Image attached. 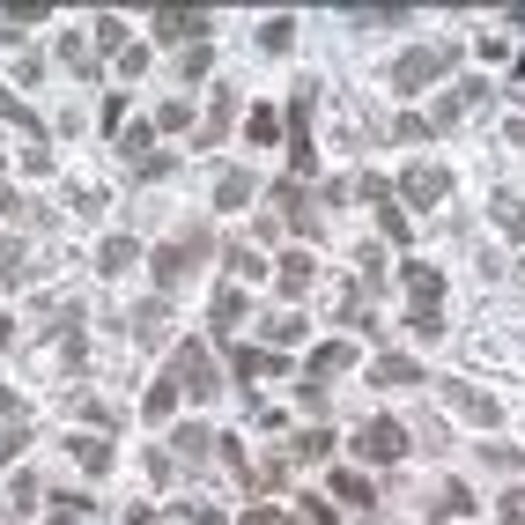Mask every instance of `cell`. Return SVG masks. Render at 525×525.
Masks as SVG:
<instances>
[{
  "mask_svg": "<svg viewBox=\"0 0 525 525\" xmlns=\"http://www.w3.org/2000/svg\"><path fill=\"white\" fill-rule=\"evenodd\" d=\"M474 104H489V82H459V89H444V104L429 111V134H452V126H459Z\"/></svg>",
  "mask_w": 525,
  "mask_h": 525,
  "instance_id": "8",
  "label": "cell"
},
{
  "mask_svg": "<svg viewBox=\"0 0 525 525\" xmlns=\"http://www.w3.org/2000/svg\"><path fill=\"white\" fill-rule=\"evenodd\" d=\"M30 422V407H23V392H8L0 385V429H23Z\"/></svg>",
  "mask_w": 525,
  "mask_h": 525,
  "instance_id": "41",
  "label": "cell"
},
{
  "mask_svg": "<svg viewBox=\"0 0 525 525\" xmlns=\"http://www.w3.org/2000/svg\"><path fill=\"white\" fill-rule=\"evenodd\" d=\"M208 452H215V429L208 422H185L171 437V459H208Z\"/></svg>",
  "mask_w": 525,
  "mask_h": 525,
  "instance_id": "20",
  "label": "cell"
},
{
  "mask_svg": "<svg viewBox=\"0 0 525 525\" xmlns=\"http://www.w3.org/2000/svg\"><path fill=\"white\" fill-rule=\"evenodd\" d=\"M8 341H15V326H8V318H0V348H8Z\"/></svg>",
  "mask_w": 525,
  "mask_h": 525,
  "instance_id": "51",
  "label": "cell"
},
{
  "mask_svg": "<svg viewBox=\"0 0 525 525\" xmlns=\"http://www.w3.org/2000/svg\"><path fill=\"white\" fill-rule=\"evenodd\" d=\"M296 45V23L289 15H274V23H259V52H289Z\"/></svg>",
  "mask_w": 525,
  "mask_h": 525,
  "instance_id": "33",
  "label": "cell"
},
{
  "mask_svg": "<svg viewBox=\"0 0 525 525\" xmlns=\"http://www.w3.org/2000/svg\"><path fill=\"white\" fill-rule=\"evenodd\" d=\"M304 525H341V511H333L326 496H304Z\"/></svg>",
  "mask_w": 525,
  "mask_h": 525,
  "instance_id": "44",
  "label": "cell"
},
{
  "mask_svg": "<svg viewBox=\"0 0 525 525\" xmlns=\"http://www.w3.org/2000/svg\"><path fill=\"white\" fill-rule=\"evenodd\" d=\"M230 119H237V89L222 82V89H215V104H208V119L193 126V141H200V148H215L222 134H230Z\"/></svg>",
  "mask_w": 525,
  "mask_h": 525,
  "instance_id": "10",
  "label": "cell"
},
{
  "mask_svg": "<svg viewBox=\"0 0 525 525\" xmlns=\"http://www.w3.org/2000/svg\"><path fill=\"white\" fill-rule=\"evenodd\" d=\"M171 385L185 392V400H215V392H222V370H215L208 341H185V348L171 355Z\"/></svg>",
  "mask_w": 525,
  "mask_h": 525,
  "instance_id": "2",
  "label": "cell"
},
{
  "mask_svg": "<svg viewBox=\"0 0 525 525\" xmlns=\"http://www.w3.org/2000/svg\"><path fill=\"white\" fill-rule=\"evenodd\" d=\"M503 525H525V489H511V496H503Z\"/></svg>",
  "mask_w": 525,
  "mask_h": 525,
  "instance_id": "48",
  "label": "cell"
},
{
  "mask_svg": "<svg viewBox=\"0 0 525 525\" xmlns=\"http://www.w3.org/2000/svg\"><path fill=\"white\" fill-rule=\"evenodd\" d=\"M0 281H23V237H0Z\"/></svg>",
  "mask_w": 525,
  "mask_h": 525,
  "instance_id": "40",
  "label": "cell"
},
{
  "mask_svg": "<svg viewBox=\"0 0 525 525\" xmlns=\"http://www.w3.org/2000/svg\"><path fill=\"white\" fill-rule=\"evenodd\" d=\"M222 267H230L237 281H252V274H259V252H252V245H230V252H222Z\"/></svg>",
  "mask_w": 525,
  "mask_h": 525,
  "instance_id": "39",
  "label": "cell"
},
{
  "mask_svg": "<svg viewBox=\"0 0 525 525\" xmlns=\"http://www.w3.org/2000/svg\"><path fill=\"white\" fill-rule=\"evenodd\" d=\"M370 385H422V363H415V355H378V363H370Z\"/></svg>",
  "mask_w": 525,
  "mask_h": 525,
  "instance_id": "16",
  "label": "cell"
},
{
  "mask_svg": "<svg viewBox=\"0 0 525 525\" xmlns=\"http://www.w3.org/2000/svg\"><path fill=\"white\" fill-rule=\"evenodd\" d=\"M355 459H370V466H400V459H407V429L392 422V415L363 422V429H355Z\"/></svg>",
  "mask_w": 525,
  "mask_h": 525,
  "instance_id": "5",
  "label": "cell"
},
{
  "mask_svg": "<svg viewBox=\"0 0 525 525\" xmlns=\"http://www.w3.org/2000/svg\"><path fill=\"white\" fill-rule=\"evenodd\" d=\"M252 193H259V185H252V171H222V178H215V208H222V215L252 208Z\"/></svg>",
  "mask_w": 525,
  "mask_h": 525,
  "instance_id": "17",
  "label": "cell"
},
{
  "mask_svg": "<svg viewBox=\"0 0 525 525\" xmlns=\"http://www.w3.org/2000/svg\"><path fill=\"white\" fill-rule=\"evenodd\" d=\"M0 215H15V185L8 178H0Z\"/></svg>",
  "mask_w": 525,
  "mask_h": 525,
  "instance_id": "50",
  "label": "cell"
},
{
  "mask_svg": "<svg viewBox=\"0 0 525 525\" xmlns=\"http://www.w3.org/2000/svg\"><path fill=\"white\" fill-rule=\"evenodd\" d=\"M333 503H355V511H370V503H378V489H370L363 474H333Z\"/></svg>",
  "mask_w": 525,
  "mask_h": 525,
  "instance_id": "27",
  "label": "cell"
},
{
  "mask_svg": "<svg viewBox=\"0 0 525 525\" xmlns=\"http://www.w3.org/2000/svg\"><path fill=\"white\" fill-rule=\"evenodd\" d=\"M474 511V489H466V481H444L437 496H429V518H466Z\"/></svg>",
  "mask_w": 525,
  "mask_h": 525,
  "instance_id": "21",
  "label": "cell"
},
{
  "mask_svg": "<svg viewBox=\"0 0 525 525\" xmlns=\"http://www.w3.org/2000/svg\"><path fill=\"white\" fill-rule=\"evenodd\" d=\"M304 341V311H274L267 318V348H296Z\"/></svg>",
  "mask_w": 525,
  "mask_h": 525,
  "instance_id": "24",
  "label": "cell"
},
{
  "mask_svg": "<svg viewBox=\"0 0 525 525\" xmlns=\"http://www.w3.org/2000/svg\"><path fill=\"white\" fill-rule=\"evenodd\" d=\"M281 481H289V459H267V466H245V489L252 496H274Z\"/></svg>",
  "mask_w": 525,
  "mask_h": 525,
  "instance_id": "26",
  "label": "cell"
},
{
  "mask_svg": "<svg viewBox=\"0 0 525 525\" xmlns=\"http://www.w3.org/2000/svg\"><path fill=\"white\" fill-rule=\"evenodd\" d=\"M511 74H518V82H525V52H518V67H511Z\"/></svg>",
  "mask_w": 525,
  "mask_h": 525,
  "instance_id": "52",
  "label": "cell"
},
{
  "mask_svg": "<svg viewBox=\"0 0 525 525\" xmlns=\"http://www.w3.org/2000/svg\"><path fill=\"white\" fill-rule=\"evenodd\" d=\"M0 525H8V503H0Z\"/></svg>",
  "mask_w": 525,
  "mask_h": 525,
  "instance_id": "53",
  "label": "cell"
},
{
  "mask_svg": "<svg viewBox=\"0 0 525 525\" xmlns=\"http://www.w3.org/2000/svg\"><path fill=\"white\" fill-rule=\"evenodd\" d=\"M245 318H252V296H245V289H222V296H215V311H208V326L222 333V341H230Z\"/></svg>",
  "mask_w": 525,
  "mask_h": 525,
  "instance_id": "13",
  "label": "cell"
},
{
  "mask_svg": "<svg viewBox=\"0 0 525 525\" xmlns=\"http://www.w3.org/2000/svg\"><path fill=\"white\" fill-rule=\"evenodd\" d=\"M208 67H215V45H185L178 52V82H200Z\"/></svg>",
  "mask_w": 525,
  "mask_h": 525,
  "instance_id": "32",
  "label": "cell"
},
{
  "mask_svg": "<svg viewBox=\"0 0 525 525\" xmlns=\"http://www.w3.org/2000/svg\"><path fill=\"white\" fill-rule=\"evenodd\" d=\"M489 215H496L511 237H525V200H518V193H496V200H489Z\"/></svg>",
  "mask_w": 525,
  "mask_h": 525,
  "instance_id": "31",
  "label": "cell"
},
{
  "mask_svg": "<svg viewBox=\"0 0 525 525\" xmlns=\"http://www.w3.org/2000/svg\"><path fill=\"white\" fill-rule=\"evenodd\" d=\"M23 444H30V422H23V429H0V466L23 459Z\"/></svg>",
  "mask_w": 525,
  "mask_h": 525,
  "instance_id": "45",
  "label": "cell"
},
{
  "mask_svg": "<svg viewBox=\"0 0 525 525\" xmlns=\"http://www.w3.org/2000/svg\"><path fill=\"white\" fill-rule=\"evenodd\" d=\"M245 134H252L259 148H274V141H281V111H274V104H252V119H245Z\"/></svg>",
  "mask_w": 525,
  "mask_h": 525,
  "instance_id": "28",
  "label": "cell"
},
{
  "mask_svg": "<svg viewBox=\"0 0 525 525\" xmlns=\"http://www.w3.org/2000/svg\"><path fill=\"white\" fill-rule=\"evenodd\" d=\"M74 466L82 474H111V437H74Z\"/></svg>",
  "mask_w": 525,
  "mask_h": 525,
  "instance_id": "23",
  "label": "cell"
},
{
  "mask_svg": "<svg viewBox=\"0 0 525 525\" xmlns=\"http://www.w3.org/2000/svg\"><path fill=\"white\" fill-rule=\"evenodd\" d=\"M148 30H156V45H208V15H193V8H163Z\"/></svg>",
  "mask_w": 525,
  "mask_h": 525,
  "instance_id": "9",
  "label": "cell"
},
{
  "mask_svg": "<svg viewBox=\"0 0 525 525\" xmlns=\"http://www.w3.org/2000/svg\"><path fill=\"white\" fill-rule=\"evenodd\" d=\"M97 52H126V23L119 15H97Z\"/></svg>",
  "mask_w": 525,
  "mask_h": 525,
  "instance_id": "38",
  "label": "cell"
},
{
  "mask_svg": "<svg viewBox=\"0 0 525 525\" xmlns=\"http://www.w3.org/2000/svg\"><path fill=\"white\" fill-rule=\"evenodd\" d=\"M392 141H429V119H422V111H407V119H392Z\"/></svg>",
  "mask_w": 525,
  "mask_h": 525,
  "instance_id": "43",
  "label": "cell"
},
{
  "mask_svg": "<svg viewBox=\"0 0 525 525\" xmlns=\"http://www.w3.org/2000/svg\"><path fill=\"white\" fill-rule=\"evenodd\" d=\"M400 289L415 296V311H437V296H444V274H437V267H422V259H415V267L400 274Z\"/></svg>",
  "mask_w": 525,
  "mask_h": 525,
  "instance_id": "15",
  "label": "cell"
},
{
  "mask_svg": "<svg viewBox=\"0 0 525 525\" xmlns=\"http://www.w3.org/2000/svg\"><path fill=\"white\" fill-rule=\"evenodd\" d=\"M333 452V429H304V437L289 444V459H326Z\"/></svg>",
  "mask_w": 525,
  "mask_h": 525,
  "instance_id": "36",
  "label": "cell"
},
{
  "mask_svg": "<svg viewBox=\"0 0 525 525\" xmlns=\"http://www.w3.org/2000/svg\"><path fill=\"white\" fill-rule=\"evenodd\" d=\"M392 200H400V208H444V200H452V171H444V163H407V171L392 178Z\"/></svg>",
  "mask_w": 525,
  "mask_h": 525,
  "instance_id": "3",
  "label": "cell"
},
{
  "mask_svg": "<svg viewBox=\"0 0 525 525\" xmlns=\"http://www.w3.org/2000/svg\"><path fill=\"white\" fill-rule=\"evenodd\" d=\"M481 466H496V474H525V452H518V444H481Z\"/></svg>",
  "mask_w": 525,
  "mask_h": 525,
  "instance_id": "35",
  "label": "cell"
},
{
  "mask_svg": "<svg viewBox=\"0 0 525 525\" xmlns=\"http://www.w3.org/2000/svg\"><path fill=\"white\" fill-rule=\"evenodd\" d=\"M348 363H355V348H348V341H318L304 370H311V385H326V378H341Z\"/></svg>",
  "mask_w": 525,
  "mask_h": 525,
  "instance_id": "14",
  "label": "cell"
},
{
  "mask_svg": "<svg viewBox=\"0 0 525 525\" xmlns=\"http://www.w3.org/2000/svg\"><path fill=\"white\" fill-rule=\"evenodd\" d=\"M134 259H141L134 237H104V245H97V274H126Z\"/></svg>",
  "mask_w": 525,
  "mask_h": 525,
  "instance_id": "22",
  "label": "cell"
},
{
  "mask_svg": "<svg viewBox=\"0 0 525 525\" xmlns=\"http://www.w3.org/2000/svg\"><path fill=\"white\" fill-rule=\"evenodd\" d=\"M0 119H8V126H23V134H37V111L15 97V89H0Z\"/></svg>",
  "mask_w": 525,
  "mask_h": 525,
  "instance_id": "37",
  "label": "cell"
},
{
  "mask_svg": "<svg viewBox=\"0 0 525 525\" xmlns=\"http://www.w3.org/2000/svg\"><path fill=\"white\" fill-rule=\"evenodd\" d=\"M444 407H452V415H466L474 429H496V422H503V407H496L481 385H466V378H452V385H444Z\"/></svg>",
  "mask_w": 525,
  "mask_h": 525,
  "instance_id": "7",
  "label": "cell"
},
{
  "mask_svg": "<svg viewBox=\"0 0 525 525\" xmlns=\"http://www.w3.org/2000/svg\"><path fill=\"white\" fill-rule=\"evenodd\" d=\"M378 230H385V245H407V208H400V200H378Z\"/></svg>",
  "mask_w": 525,
  "mask_h": 525,
  "instance_id": "30",
  "label": "cell"
},
{
  "mask_svg": "<svg viewBox=\"0 0 525 525\" xmlns=\"http://www.w3.org/2000/svg\"><path fill=\"white\" fill-rule=\"evenodd\" d=\"M163 318H171V304H163V296H148V304L134 311V333H141V341H156V333H163Z\"/></svg>",
  "mask_w": 525,
  "mask_h": 525,
  "instance_id": "34",
  "label": "cell"
},
{
  "mask_svg": "<svg viewBox=\"0 0 525 525\" xmlns=\"http://www.w3.org/2000/svg\"><path fill=\"white\" fill-rule=\"evenodd\" d=\"M60 67L74 74V82H97V67H104V60H97V45H89L82 30H67V37H60Z\"/></svg>",
  "mask_w": 525,
  "mask_h": 525,
  "instance_id": "11",
  "label": "cell"
},
{
  "mask_svg": "<svg viewBox=\"0 0 525 525\" xmlns=\"http://www.w3.org/2000/svg\"><path fill=\"white\" fill-rule=\"evenodd\" d=\"M119 156L148 163V156H156V126H119Z\"/></svg>",
  "mask_w": 525,
  "mask_h": 525,
  "instance_id": "29",
  "label": "cell"
},
{
  "mask_svg": "<svg viewBox=\"0 0 525 525\" xmlns=\"http://www.w3.org/2000/svg\"><path fill=\"white\" fill-rule=\"evenodd\" d=\"M148 60H156L148 45H126V52H119V74H148Z\"/></svg>",
  "mask_w": 525,
  "mask_h": 525,
  "instance_id": "46",
  "label": "cell"
},
{
  "mask_svg": "<svg viewBox=\"0 0 525 525\" xmlns=\"http://www.w3.org/2000/svg\"><path fill=\"white\" fill-rule=\"evenodd\" d=\"M37 496H45V489H37V474H15V496H8V511H37Z\"/></svg>",
  "mask_w": 525,
  "mask_h": 525,
  "instance_id": "42",
  "label": "cell"
},
{
  "mask_svg": "<svg viewBox=\"0 0 525 525\" xmlns=\"http://www.w3.org/2000/svg\"><path fill=\"white\" fill-rule=\"evenodd\" d=\"M274 208L289 215V230H296V237H318V200H311V185L274 178Z\"/></svg>",
  "mask_w": 525,
  "mask_h": 525,
  "instance_id": "6",
  "label": "cell"
},
{
  "mask_svg": "<svg viewBox=\"0 0 525 525\" xmlns=\"http://www.w3.org/2000/svg\"><path fill=\"white\" fill-rule=\"evenodd\" d=\"M452 60H459V52H444V45H415V52H400V60H392V89H400V97H415V89L444 82V74H452Z\"/></svg>",
  "mask_w": 525,
  "mask_h": 525,
  "instance_id": "4",
  "label": "cell"
},
{
  "mask_svg": "<svg viewBox=\"0 0 525 525\" xmlns=\"http://www.w3.org/2000/svg\"><path fill=\"white\" fill-rule=\"evenodd\" d=\"M407 326H415L422 341H437V333H444V311H415V318H407Z\"/></svg>",
  "mask_w": 525,
  "mask_h": 525,
  "instance_id": "47",
  "label": "cell"
},
{
  "mask_svg": "<svg viewBox=\"0 0 525 525\" xmlns=\"http://www.w3.org/2000/svg\"><path fill=\"white\" fill-rule=\"evenodd\" d=\"M208 259H215V237L208 230H185V237H171V245H156V259H148V267H156V296H178Z\"/></svg>",
  "mask_w": 525,
  "mask_h": 525,
  "instance_id": "1",
  "label": "cell"
},
{
  "mask_svg": "<svg viewBox=\"0 0 525 525\" xmlns=\"http://www.w3.org/2000/svg\"><path fill=\"white\" fill-rule=\"evenodd\" d=\"M230 370L237 378H281V370H289V355H274V348H230Z\"/></svg>",
  "mask_w": 525,
  "mask_h": 525,
  "instance_id": "12",
  "label": "cell"
},
{
  "mask_svg": "<svg viewBox=\"0 0 525 525\" xmlns=\"http://www.w3.org/2000/svg\"><path fill=\"white\" fill-rule=\"evenodd\" d=\"M178 400H185V392L171 385V370H163V378H156V385H148V400H141V415H148V422H171V415H178Z\"/></svg>",
  "mask_w": 525,
  "mask_h": 525,
  "instance_id": "19",
  "label": "cell"
},
{
  "mask_svg": "<svg viewBox=\"0 0 525 525\" xmlns=\"http://www.w3.org/2000/svg\"><path fill=\"white\" fill-rule=\"evenodd\" d=\"M148 126H156V134H185V126H193V104H185V97H163Z\"/></svg>",
  "mask_w": 525,
  "mask_h": 525,
  "instance_id": "25",
  "label": "cell"
},
{
  "mask_svg": "<svg viewBox=\"0 0 525 525\" xmlns=\"http://www.w3.org/2000/svg\"><path fill=\"white\" fill-rule=\"evenodd\" d=\"M311 274H318V267H311V252H281V259H274L281 296H304V289H311Z\"/></svg>",
  "mask_w": 525,
  "mask_h": 525,
  "instance_id": "18",
  "label": "cell"
},
{
  "mask_svg": "<svg viewBox=\"0 0 525 525\" xmlns=\"http://www.w3.org/2000/svg\"><path fill=\"white\" fill-rule=\"evenodd\" d=\"M237 525H281V511H274V503H252V511L237 518Z\"/></svg>",
  "mask_w": 525,
  "mask_h": 525,
  "instance_id": "49",
  "label": "cell"
}]
</instances>
